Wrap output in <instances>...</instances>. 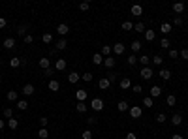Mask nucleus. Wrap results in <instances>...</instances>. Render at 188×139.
Here are the masks:
<instances>
[{"label":"nucleus","mask_w":188,"mask_h":139,"mask_svg":"<svg viewBox=\"0 0 188 139\" xmlns=\"http://www.w3.org/2000/svg\"><path fill=\"white\" fill-rule=\"evenodd\" d=\"M139 75H141V79H145V81H149V79H152V75H154V72H152V68H143L141 72H139Z\"/></svg>","instance_id":"f257e3e1"},{"label":"nucleus","mask_w":188,"mask_h":139,"mask_svg":"<svg viewBox=\"0 0 188 139\" xmlns=\"http://www.w3.org/2000/svg\"><path fill=\"white\" fill-rule=\"evenodd\" d=\"M141 115H143V109L139 105H132L130 107V117H132V119H139Z\"/></svg>","instance_id":"f03ea898"},{"label":"nucleus","mask_w":188,"mask_h":139,"mask_svg":"<svg viewBox=\"0 0 188 139\" xmlns=\"http://www.w3.org/2000/svg\"><path fill=\"white\" fill-rule=\"evenodd\" d=\"M90 107H92L94 111H102V109H103V100H102V98H92V102H90Z\"/></svg>","instance_id":"7ed1b4c3"},{"label":"nucleus","mask_w":188,"mask_h":139,"mask_svg":"<svg viewBox=\"0 0 188 139\" xmlns=\"http://www.w3.org/2000/svg\"><path fill=\"white\" fill-rule=\"evenodd\" d=\"M66 66H68V62H66L64 58H58L57 62H55V70H58V72H64Z\"/></svg>","instance_id":"20e7f679"},{"label":"nucleus","mask_w":188,"mask_h":139,"mask_svg":"<svg viewBox=\"0 0 188 139\" xmlns=\"http://www.w3.org/2000/svg\"><path fill=\"white\" fill-rule=\"evenodd\" d=\"M57 32L60 34V36H66V34L70 32V26H68L66 23H60V25L57 26Z\"/></svg>","instance_id":"39448f33"},{"label":"nucleus","mask_w":188,"mask_h":139,"mask_svg":"<svg viewBox=\"0 0 188 139\" xmlns=\"http://www.w3.org/2000/svg\"><path fill=\"white\" fill-rule=\"evenodd\" d=\"M160 94H162V88H160L158 85H152V87H151V98L154 100V98H158Z\"/></svg>","instance_id":"423d86ee"},{"label":"nucleus","mask_w":188,"mask_h":139,"mask_svg":"<svg viewBox=\"0 0 188 139\" xmlns=\"http://www.w3.org/2000/svg\"><path fill=\"white\" fill-rule=\"evenodd\" d=\"M103 66H106L107 70H113L115 68V58L113 57H106L103 58Z\"/></svg>","instance_id":"0eeeda50"},{"label":"nucleus","mask_w":188,"mask_h":139,"mask_svg":"<svg viewBox=\"0 0 188 139\" xmlns=\"http://www.w3.org/2000/svg\"><path fill=\"white\" fill-rule=\"evenodd\" d=\"M55 45H57V47H55L57 51H64L66 47H68V41H66V38H62V40H58V41H57Z\"/></svg>","instance_id":"6e6552de"},{"label":"nucleus","mask_w":188,"mask_h":139,"mask_svg":"<svg viewBox=\"0 0 188 139\" xmlns=\"http://www.w3.org/2000/svg\"><path fill=\"white\" fill-rule=\"evenodd\" d=\"M111 51H113V47H111V45H102L100 55H102V57H111Z\"/></svg>","instance_id":"1a4fd4ad"},{"label":"nucleus","mask_w":188,"mask_h":139,"mask_svg":"<svg viewBox=\"0 0 188 139\" xmlns=\"http://www.w3.org/2000/svg\"><path fill=\"white\" fill-rule=\"evenodd\" d=\"M132 15H136V17H139V15H143V8L139 4H136V6H132Z\"/></svg>","instance_id":"9d476101"},{"label":"nucleus","mask_w":188,"mask_h":139,"mask_svg":"<svg viewBox=\"0 0 188 139\" xmlns=\"http://www.w3.org/2000/svg\"><path fill=\"white\" fill-rule=\"evenodd\" d=\"M141 47H143V45H141V41H139V40H136V41H132L130 49H132V53L136 55V53H139V49H141Z\"/></svg>","instance_id":"9b49d317"},{"label":"nucleus","mask_w":188,"mask_h":139,"mask_svg":"<svg viewBox=\"0 0 188 139\" xmlns=\"http://www.w3.org/2000/svg\"><path fill=\"white\" fill-rule=\"evenodd\" d=\"M158 75H160V77H162L164 81H169V79H171V72H169V70H166V68H164V70H160Z\"/></svg>","instance_id":"f8f14e48"},{"label":"nucleus","mask_w":188,"mask_h":139,"mask_svg":"<svg viewBox=\"0 0 188 139\" xmlns=\"http://www.w3.org/2000/svg\"><path fill=\"white\" fill-rule=\"evenodd\" d=\"M119 85H121V88H122V90H126V88H132V81H130L128 77H124V79H121V81H119Z\"/></svg>","instance_id":"ddd939ff"},{"label":"nucleus","mask_w":188,"mask_h":139,"mask_svg":"<svg viewBox=\"0 0 188 139\" xmlns=\"http://www.w3.org/2000/svg\"><path fill=\"white\" fill-rule=\"evenodd\" d=\"M87 90H77V92H75V98H77V102H85L87 100Z\"/></svg>","instance_id":"4468645a"},{"label":"nucleus","mask_w":188,"mask_h":139,"mask_svg":"<svg viewBox=\"0 0 188 139\" xmlns=\"http://www.w3.org/2000/svg\"><path fill=\"white\" fill-rule=\"evenodd\" d=\"M113 53L115 55H124V43H115L113 45Z\"/></svg>","instance_id":"2eb2a0df"},{"label":"nucleus","mask_w":188,"mask_h":139,"mask_svg":"<svg viewBox=\"0 0 188 139\" xmlns=\"http://www.w3.org/2000/svg\"><path fill=\"white\" fill-rule=\"evenodd\" d=\"M21 64H23V58H19V57H13V58L10 60V66H11V68H19Z\"/></svg>","instance_id":"dca6fc26"},{"label":"nucleus","mask_w":188,"mask_h":139,"mask_svg":"<svg viewBox=\"0 0 188 139\" xmlns=\"http://www.w3.org/2000/svg\"><path fill=\"white\" fill-rule=\"evenodd\" d=\"M117 109H119L121 113H124V111H128V109H130V105H128V102H124V100H122V102L117 103Z\"/></svg>","instance_id":"f3484780"},{"label":"nucleus","mask_w":188,"mask_h":139,"mask_svg":"<svg viewBox=\"0 0 188 139\" xmlns=\"http://www.w3.org/2000/svg\"><path fill=\"white\" fill-rule=\"evenodd\" d=\"M58 88H60V83L55 81V79H51V81H49V90H51V92H57Z\"/></svg>","instance_id":"a211bd4d"},{"label":"nucleus","mask_w":188,"mask_h":139,"mask_svg":"<svg viewBox=\"0 0 188 139\" xmlns=\"http://www.w3.org/2000/svg\"><path fill=\"white\" fill-rule=\"evenodd\" d=\"M4 47L6 49H13V47H15V40L13 38H6L4 40Z\"/></svg>","instance_id":"6ab92c4d"},{"label":"nucleus","mask_w":188,"mask_h":139,"mask_svg":"<svg viewBox=\"0 0 188 139\" xmlns=\"http://www.w3.org/2000/svg\"><path fill=\"white\" fill-rule=\"evenodd\" d=\"M109 85H111V83L107 81V77H103V79H100V81H98V87H100L102 90H107V88H109Z\"/></svg>","instance_id":"aec40b11"},{"label":"nucleus","mask_w":188,"mask_h":139,"mask_svg":"<svg viewBox=\"0 0 188 139\" xmlns=\"http://www.w3.org/2000/svg\"><path fill=\"white\" fill-rule=\"evenodd\" d=\"M23 94L32 96V94H34V85H30V83H28V85H25V87H23Z\"/></svg>","instance_id":"412c9836"},{"label":"nucleus","mask_w":188,"mask_h":139,"mask_svg":"<svg viewBox=\"0 0 188 139\" xmlns=\"http://www.w3.org/2000/svg\"><path fill=\"white\" fill-rule=\"evenodd\" d=\"M181 122H183V117H181L179 113H175V115L171 117V124H173V126H179Z\"/></svg>","instance_id":"4be33fe9"},{"label":"nucleus","mask_w":188,"mask_h":139,"mask_svg":"<svg viewBox=\"0 0 188 139\" xmlns=\"http://www.w3.org/2000/svg\"><path fill=\"white\" fill-rule=\"evenodd\" d=\"M68 81H70V83H77V81H79V73H77V72H70V73H68Z\"/></svg>","instance_id":"5701e85b"},{"label":"nucleus","mask_w":188,"mask_h":139,"mask_svg":"<svg viewBox=\"0 0 188 139\" xmlns=\"http://www.w3.org/2000/svg\"><path fill=\"white\" fill-rule=\"evenodd\" d=\"M49 64H51V60H49V58H47V57H43V58H40V66H41V68H43V70H49V68H51Z\"/></svg>","instance_id":"b1692460"},{"label":"nucleus","mask_w":188,"mask_h":139,"mask_svg":"<svg viewBox=\"0 0 188 139\" xmlns=\"http://www.w3.org/2000/svg\"><path fill=\"white\" fill-rule=\"evenodd\" d=\"M75 109H77V113H85V111L88 109V105L85 102H77V105H75Z\"/></svg>","instance_id":"393cba45"},{"label":"nucleus","mask_w":188,"mask_h":139,"mask_svg":"<svg viewBox=\"0 0 188 139\" xmlns=\"http://www.w3.org/2000/svg\"><path fill=\"white\" fill-rule=\"evenodd\" d=\"M154 38H156L154 30H145V40L147 41H154Z\"/></svg>","instance_id":"a878e982"},{"label":"nucleus","mask_w":188,"mask_h":139,"mask_svg":"<svg viewBox=\"0 0 188 139\" xmlns=\"http://www.w3.org/2000/svg\"><path fill=\"white\" fill-rule=\"evenodd\" d=\"M173 11H175V13H183V11H184V4H183V2L173 4Z\"/></svg>","instance_id":"bb28decb"},{"label":"nucleus","mask_w":188,"mask_h":139,"mask_svg":"<svg viewBox=\"0 0 188 139\" xmlns=\"http://www.w3.org/2000/svg\"><path fill=\"white\" fill-rule=\"evenodd\" d=\"M160 32H162V34H169V32H171V25H169V23H162V26H160Z\"/></svg>","instance_id":"cd10ccee"},{"label":"nucleus","mask_w":188,"mask_h":139,"mask_svg":"<svg viewBox=\"0 0 188 139\" xmlns=\"http://www.w3.org/2000/svg\"><path fill=\"white\" fill-rule=\"evenodd\" d=\"M139 64H143L145 68H147V66L151 64V58L147 57V55H141V57H139Z\"/></svg>","instance_id":"c85d7f7f"},{"label":"nucleus","mask_w":188,"mask_h":139,"mask_svg":"<svg viewBox=\"0 0 188 139\" xmlns=\"http://www.w3.org/2000/svg\"><path fill=\"white\" fill-rule=\"evenodd\" d=\"M41 41H43V43H53V34L45 32L43 36H41Z\"/></svg>","instance_id":"c756f323"},{"label":"nucleus","mask_w":188,"mask_h":139,"mask_svg":"<svg viewBox=\"0 0 188 139\" xmlns=\"http://www.w3.org/2000/svg\"><path fill=\"white\" fill-rule=\"evenodd\" d=\"M17 98H19L17 90H10V92H8V100L10 102H17Z\"/></svg>","instance_id":"7c9ffc66"},{"label":"nucleus","mask_w":188,"mask_h":139,"mask_svg":"<svg viewBox=\"0 0 188 139\" xmlns=\"http://www.w3.org/2000/svg\"><path fill=\"white\" fill-rule=\"evenodd\" d=\"M38 137H40V139H47V137H49V130H47V128H41V130L38 132Z\"/></svg>","instance_id":"2f4dec72"},{"label":"nucleus","mask_w":188,"mask_h":139,"mask_svg":"<svg viewBox=\"0 0 188 139\" xmlns=\"http://www.w3.org/2000/svg\"><path fill=\"white\" fill-rule=\"evenodd\" d=\"M92 62L94 64H103V57L100 53H94V57H92Z\"/></svg>","instance_id":"473e14b6"},{"label":"nucleus","mask_w":188,"mask_h":139,"mask_svg":"<svg viewBox=\"0 0 188 139\" xmlns=\"http://www.w3.org/2000/svg\"><path fill=\"white\" fill-rule=\"evenodd\" d=\"M8 126H10L11 130H17V128H19V120H17V119H10V120H8Z\"/></svg>","instance_id":"72a5a7b5"},{"label":"nucleus","mask_w":188,"mask_h":139,"mask_svg":"<svg viewBox=\"0 0 188 139\" xmlns=\"http://www.w3.org/2000/svg\"><path fill=\"white\" fill-rule=\"evenodd\" d=\"M166 103H168L169 107H171V105H175V103H177V98H175V96H173V94H169L168 98H166Z\"/></svg>","instance_id":"f704fd0d"},{"label":"nucleus","mask_w":188,"mask_h":139,"mask_svg":"<svg viewBox=\"0 0 188 139\" xmlns=\"http://www.w3.org/2000/svg\"><path fill=\"white\" fill-rule=\"evenodd\" d=\"M26 107H28V102H26V100H19V102H17V109L25 111Z\"/></svg>","instance_id":"c9c22d12"},{"label":"nucleus","mask_w":188,"mask_h":139,"mask_svg":"<svg viewBox=\"0 0 188 139\" xmlns=\"http://www.w3.org/2000/svg\"><path fill=\"white\" fill-rule=\"evenodd\" d=\"M17 34H19V36H26V25H21V26H17Z\"/></svg>","instance_id":"e433bc0d"},{"label":"nucleus","mask_w":188,"mask_h":139,"mask_svg":"<svg viewBox=\"0 0 188 139\" xmlns=\"http://www.w3.org/2000/svg\"><path fill=\"white\" fill-rule=\"evenodd\" d=\"M126 62H128L130 66H136L137 64V57H136V55H130V57L126 58Z\"/></svg>","instance_id":"4c0bfd02"},{"label":"nucleus","mask_w":188,"mask_h":139,"mask_svg":"<svg viewBox=\"0 0 188 139\" xmlns=\"http://www.w3.org/2000/svg\"><path fill=\"white\" fill-rule=\"evenodd\" d=\"M166 120H168V117H166L164 113H158V115H156V122H158V124H164Z\"/></svg>","instance_id":"58836bf2"},{"label":"nucleus","mask_w":188,"mask_h":139,"mask_svg":"<svg viewBox=\"0 0 188 139\" xmlns=\"http://www.w3.org/2000/svg\"><path fill=\"white\" fill-rule=\"evenodd\" d=\"M151 62H154V66H160L164 62V58L160 57V55H154V58H151Z\"/></svg>","instance_id":"ea45409f"},{"label":"nucleus","mask_w":188,"mask_h":139,"mask_svg":"<svg viewBox=\"0 0 188 139\" xmlns=\"http://www.w3.org/2000/svg\"><path fill=\"white\" fill-rule=\"evenodd\" d=\"M143 105H145V107H152V105H154V100H152L151 96H149V98H145V100H143Z\"/></svg>","instance_id":"a19ab883"},{"label":"nucleus","mask_w":188,"mask_h":139,"mask_svg":"<svg viewBox=\"0 0 188 139\" xmlns=\"http://www.w3.org/2000/svg\"><path fill=\"white\" fill-rule=\"evenodd\" d=\"M40 126L47 128V126H49V119H47V117H41V119H40Z\"/></svg>","instance_id":"79ce46f5"},{"label":"nucleus","mask_w":188,"mask_h":139,"mask_svg":"<svg viewBox=\"0 0 188 139\" xmlns=\"http://www.w3.org/2000/svg\"><path fill=\"white\" fill-rule=\"evenodd\" d=\"M81 137H83V139H92L94 135H92V132H90V130H85V132L81 134Z\"/></svg>","instance_id":"37998d69"},{"label":"nucleus","mask_w":188,"mask_h":139,"mask_svg":"<svg viewBox=\"0 0 188 139\" xmlns=\"http://www.w3.org/2000/svg\"><path fill=\"white\" fill-rule=\"evenodd\" d=\"M160 47H164V49H169V40H168V38L160 40Z\"/></svg>","instance_id":"c03bdc74"},{"label":"nucleus","mask_w":188,"mask_h":139,"mask_svg":"<svg viewBox=\"0 0 188 139\" xmlns=\"http://www.w3.org/2000/svg\"><path fill=\"white\" fill-rule=\"evenodd\" d=\"M117 75H119V73L109 72V75H107V81H109V83H115V81H117Z\"/></svg>","instance_id":"a18cd8bd"},{"label":"nucleus","mask_w":188,"mask_h":139,"mask_svg":"<svg viewBox=\"0 0 188 139\" xmlns=\"http://www.w3.org/2000/svg\"><path fill=\"white\" fill-rule=\"evenodd\" d=\"M134 30H136V32H145V25H143V23L134 25Z\"/></svg>","instance_id":"49530a36"},{"label":"nucleus","mask_w":188,"mask_h":139,"mask_svg":"<svg viewBox=\"0 0 188 139\" xmlns=\"http://www.w3.org/2000/svg\"><path fill=\"white\" fill-rule=\"evenodd\" d=\"M132 28H134V25H132L130 21H124L122 23V30H132Z\"/></svg>","instance_id":"de8ad7c7"},{"label":"nucleus","mask_w":188,"mask_h":139,"mask_svg":"<svg viewBox=\"0 0 188 139\" xmlns=\"http://www.w3.org/2000/svg\"><path fill=\"white\" fill-rule=\"evenodd\" d=\"M11 115H13V111H11L10 107H6V109H4V117H6V119H8V120H10V119H13V117H11Z\"/></svg>","instance_id":"09e8293b"},{"label":"nucleus","mask_w":188,"mask_h":139,"mask_svg":"<svg viewBox=\"0 0 188 139\" xmlns=\"http://www.w3.org/2000/svg\"><path fill=\"white\" fill-rule=\"evenodd\" d=\"M81 77H83V81H87V83H90V81H92V73H88V72H87V73H83V75H81Z\"/></svg>","instance_id":"8fccbe9b"},{"label":"nucleus","mask_w":188,"mask_h":139,"mask_svg":"<svg viewBox=\"0 0 188 139\" xmlns=\"http://www.w3.org/2000/svg\"><path fill=\"white\" fill-rule=\"evenodd\" d=\"M88 8H90V4H88V2H81V4H79V10H81V11H87Z\"/></svg>","instance_id":"3c124183"},{"label":"nucleus","mask_w":188,"mask_h":139,"mask_svg":"<svg viewBox=\"0 0 188 139\" xmlns=\"http://www.w3.org/2000/svg\"><path fill=\"white\" fill-rule=\"evenodd\" d=\"M141 85H134V87H132V92H136V94H141Z\"/></svg>","instance_id":"603ef678"},{"label":"nucleus","mask_w":188,"mask_h":139,"mask_svg":"<svg viewBox=\"0 0 188 139\" xmlns=\"http://www.w3.org/2000/svg\"><path fill=\"white\" fill-rule=\"evenodd\" d=\"M34 41V36H30V34H26L25 36V43H32Z\"/></svg>","instance_id":"864d4df0"},{"label":"nucleus","mask_w":188,"mask_h":139,"mask_svg":"<svg viewBox=\"0 0 188 139\" xmlns=\"http://www.w3.org/2000/svg\"><path fill=\"white\" fill-rule=\"evenodd\" d=\"M179 55H181V57H183L184 60H188V49H183V51H181Z\"/></svg>","instance_id":"5fc2aeb1"},{"label":"nucleus","mask_w":188,"mask_h":139,"mask_svg":"<svg viewBox=\"0 0 188 139\" xmlns=\"http://www.w3.org/2000/svg\"><path fill=\"white\" fill-rule=\"evenodd\" d=\"M173 25L181 26V25H183V19H181V17H175V19H173Z\"/></svg>","instance_id":"6e6d98bb"},{"label":"nucleus","mask_w":188,"mask_h":139,"mask_svg":"<svg viewBox=\"0 0 188 139\" xmlns=\"http://www.w3.org/2000/svg\"><path fill=\"white\" fill-rule=\"evenodd\" d=\"M169 57H171V58H177V57H179V53H177L175 49H169Z\"/></svg>","instance_id":"4d7b16f0"},{"label":"nucleus","mask_w":188,"mask_h":139,"mask_svg":"<svg viewBox=\"0 0 188 139\" xmlns=\"http://www.w3.org/2000/svg\"><path fill=\"white\" fill-rule=\"evenodd\" d=\"M126 139H137V135L134 134V132H130V134H126Z\"/></svg>","instance_id":"13d9d810"},{"label":"nucleus","mask_w":188,"mask_h":139,"mask_svg":"<svg viewBox=\"0 0 188 139\" xmlns=\"http://www.w3.org/2000/svg\"><path fill=\"white\" fill-rule=\"evenodd\" d=\"M43 73L47 75V77H51V75H53V68H49V70H43Z\"/></svg>","instance_id":"bf43d9fd"},{"label":"nucleus","mask_w":188,"mask_h":139,"mask_svg":"<svg viewBox=\"0 0 188 139\" xmlns=\"http://www.w3.org/2000/svg\"><path fill=\"white\" fill-rule=\"evenodd\" d=\"M94 122H96V119H94V117H90V119H87V124H88V126H92Z\"/></svg>","instance_id":"052dcab7"},{"label":"nucleus","mask_w":188,"mask_h":139,"mask_svg":"<svg viewBox=\"0 0 188 139\" xmlns=\"http://www.w3.org/2000/svg\"><path fill=\"white\" fill-rule=\"evenodd\" d=\"M6 25H8V23H6V19H4V17H0V28H4Z\"/></svg>","instance_id":"680f3d73"},{"label":"nucleus","mask_w":188,"mask_h":139,"mask_svg":"<svg viewBox=\"0 0 188 139\" xmlns=\"http://www.w3.org/2000/svg\"><path fill=\"white\" fill-rule=\"evenodd\" d=\"M171 139H184V137H183V135H179V134H175V135H173Z\"/></svg>","instance_id":"e2e57ef3"},{"label":"nucleus","mask_w":188,"mask_h":139,"mask_svg":"<svg viewBox=\"0 0 188 139\" xmlns=\"http://www.w3.org/2000/svg\"><path fill=\"white\" fill-rule=\"evenodd\" d=\"M2 128H4V120H2V119H0V130H2Z\"/></svg>","instance_id":"0e129e2a"},{"label":"nucleus","mask_w":188,"mask_h":139,"mask_svg":"<svg viewBox=\"0 0 188 139\" xmlns=\"http://www.w3.org/2000/svg\"><path fill=\"white\" fill-rule=\"evenodd\" d=\"M0 66H2V60H0Z\"/></svg>","instance_id":"69168bd1"},{"label":"nucleus","mask_w":188,"mask_h":139,"mask_svg":"<svg viewBox=\"0 0 188 139\" xmlns=\"http://www.w3.org/2000/svg\"><path fill=\"white\" fill-rule=\"evenodd\" d=\"M186 17H188V11H186Z\"/></svg>","instance_id":"338daca9"},{"label":"nucleus","mask_w":188,"mask_h":139,"mask_svg":"<svg viewBox=\"0 0 188 139\" xmlns=\"http://www.w3.org/2000/svg\"><path fill=\"white\" fill-rule=\"evenodd\" d=\"M0 81H2V77H0Z\"/></svg>","instance_id":"774afa93"}]
</instances>
